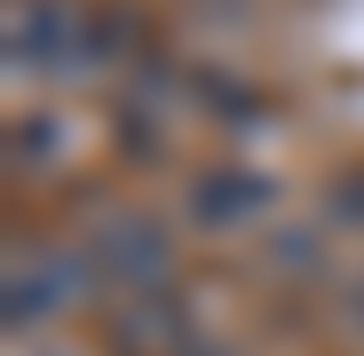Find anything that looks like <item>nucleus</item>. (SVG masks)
<instances>
[{
  "instance_id": "f257e3e1",
  "label": "nucleus",
  "mask_w": 364,
  "mask_h": 356,
  "mask_svg": "<svg viewBox=\"0 0 364 356\" xmlns=\"http://www.w3.org/2000/svg\"><path fill=\"white\" fill-rule=\"evenodd\" d=\"M80 254L95 261L103 285H127V293H159V277L174 269V237L151 214H95Z\"/></svg>"
},
{
  "instance_id": "f03ea898",
  "label": "nucleus",
  "mask_w": 364,
  "mask_h": 356,
  "mask_svg": "<svg viewBox=\"0 0 364 356\" xmlns=\"http://www.w3.org/2000/svg\"><path fill=\"white\" fill-rule=\"evenodd\" d=\"M80 55H95V24L72 0H9V64L55 72V64H80Z\"/></svg>"
},
{
  "instance_id": "7ed1b4c3",
  "label": "nucleus",
  "mask_w": 364,
  "mask_h": 356,
  "mask_svg": "<svg viewBox=\"0 0 364 356\" xmlns=\"http://www.w3.org/2000/svg\"><path fill=\"white\" fill-rule=\"evenodd\" d=\"M111 333H119V356H198L206 340H198V325L182 317V301L159 285V293H127L119 301V317H111Z\"/></svg>"
},
{
  "instance_id": "20e7f679",
  "label": "nucleus",
  "mask_w": 364,
  "mask_h": 356,
  "mask_svg": "<svg viewBox=\"0 0 364 356\" xmlns=\"http://www.w3.org/2000/svg\"><path fill=\"white\" fill-rule=\"evenodd\" d=\"M269 206H277V190H269V174H254V166H206L191 183V222L198 230H246Z\"/></svg>"
},
{
  "instance_id": "39448f33",
  "label": "nucleus",
  "mask_w": 364,
  "mask_h": 356,
  "mask_svg": "<svg viewBox=\"0 0 364 356\" xmlns=\"http://www.w3.org/2000/svg\"><path fill=\"white\" fill-rule=\"evenodd\" d=\"M333 214L341 222H364V174H356V183H333Z\"/></svg>"
}]
</instances>
